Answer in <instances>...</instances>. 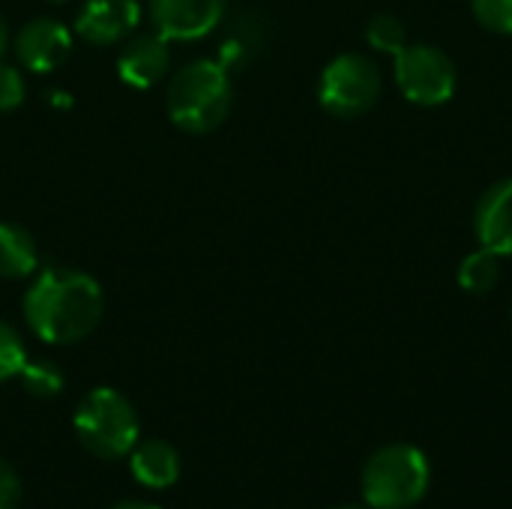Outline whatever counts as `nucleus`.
I'll return each instance as SVG.
<instances>
[{
	"instance_id": "nucleus-1",
	"label": "nucleus",
	"mask_w": 512,
	"mask_h": 509,
	"mask_svg": "<svg viewBox=\"0 0 512 509\" xmlns=\"http://www.w3.org/2000/svg\"><path fill=\"white\" fill-rule=\"evenodd\" d=\"M24 318L48 345L81 342L102 318V288L87 273L45 267L24 294Z\"/></svg>"
},
{
	"instance_id": "nucleus-2",
	"label": "nucleus",
	"mask_w": 512,
	"mask_h": 509,
	"mask_svg": "<svg viewBox=\"0 0 512 509\" xmlns=\"http://www.w3.org/2000/svg\"><path fill=\"white\" fill-rule=\"evenodd\" d=\"M231 111V78L219 60H195L168 84V114L183 132H210Z\"/></svg>"
},
{
	"instance_id": "nucleus-3",
	"label": "nucleus",
	"mask_w": 512,
	"mask_h": 509,
	"mask_svg": "<svg viewBox=\"0 0 512 509\" xmlns=\"http://www.w3.org/2000/svg\"><path fill=\"white\" fill-rule=\"evenodd\" d=\"M432 468L423 450L387 444L363 468V501L372 509H411L429 492Z\"/></svg>"
},
{
	"instance_id": "nucleus-4",
	"label": "nucleus",
	"mask_w": 512,
	"mask_h": 509,
	"mask_svg": "<svg viewBox=\"0 0 512 509\" xmlns=\"http://www.w3.org/2000/svg\"><path fill=\"white\" fill-rule=\"evenodd\" d=\"M72 429L78 444L105 462L129 456L138 444V414L129 399L111 387H96L81 399Z\"/></svg>"
},
{
	"instance_id": "nucleus-5",
	"label": "nucleus",
	"mask_w": 512,
	"mask_h": 509,
	"mask_svg": "<svg viewBox=\"0 0 512 509\" xmlns=\"http://www.w3.org/2000/svg\"><path fill=\"white\" fill-rule=\"evenodd\" d=\"M381 99V72L366 54L333 57L318 81V102L327 114L351 120L363 117Z\"/></svg>"
},
{
	"instance_id": "nucleus-6",
	"label": "nucleus",
	"mask_w": 512,
	"mask_h": 509,
	"mask_svg": "<svg viewBox=\"0 0 512 509\" xmlns=\"http://www.w3.org/2000/svg\"><path fill=\"white\" fill-rule=\"evenodd\" d=\"M396 87L411 105L435 108L453 99L459 75L453 60L435 45H405L393 63Z\"/></svg>"
},
{
	"instance_id": "nucleus-7",
	"label": "nucleus",
	"mask_w": 512,
	"mask_h": 509,
	"mask_svg": "<svg viewBox=\"0 0 512 509\" xmlns=\"http://www.w3.org/2000/svg\"><path fill=\"white\" fill-rule=\"evenodd\" d=\"M222 12L225 0H150V21L168 42H192L213 33Z\"/></svg>"
},
{
	"instance_id": "nucleus-8",
	"label": "nucleus",
	"mask_w": 512,
	"mask_h": 509,
	"mask_svg": "<svg viewBox=\"0 0 512 509\" xmlns=\"http://www.w3.org/2000/svg\"><path fill=\"white\" fill-rule=\"evenodd\" d=\"M141 21L138 0H87L75 18V33L90 45H114Z\"/></svg>"
},
{
	"instance_id": "nucleus-9",
	"label": "nucleus",
	"mask_w": 512,
	"mask_h": 509,
	"mask_svg": "<svg viewBox=\"0 0 512 509\" xmlns=\"http://www.w3.org/2000/svg\"><path fill=\"white\" fill-rule=\"evenodd\" d=\"M72 51V33L66 24L54 18H36L30 21L18 39H15V54L30 72H54Z\"/></svg>"
},
{
	"instance_id": "nucleus-10",
	"label": "nucleus",
	"mask_w": 512,
	"mask_h": 509,
	"mask_svg": "<svg viewBox=\"0 0 512 509\" xmlns=\"http://www.w3.org/2000/svg\"><path fill=\"white\" fill-rule=\"evenodd\" d=\"M474 234L483 249L495 252L498 258L512 255V177L495 183L477 204Z\"/></svg>"
},
{
	"instance_id": "nucleus-11",
	"label": "nucleus",
	"mask_w": 512,
	"mask_h": 509,
	"mask_svg": "<svg viewBox=\"0 0 512 509\" xmlns=\"http://www.w3.org/2000/svg\"><path fill=\"white\" fill-rule=\"evenodd\" d=\"M171 54H168V39H162L159 33H147V36H135L117 57V75L123 84L135 87V90H147L153 84H159L168 72Z\"/></svg>"
},
{
	"instance_id": "nucleus-12",
	"label": "nucleus",
	"mask_w": 512,
	"mask_h": 509,
	"mask_svg": "<svg viewBox=\"0 0 512 509\" xmlns=\"http://www.w3.org/2000/svg\"><path fill=\"white\" fill-rule=\"evenodd\" d=\"M129 465H132V477L147 489H168L180 477V456L165 441L135 444V450L129 453Z\"/></svg>"
},
{
	"instance_id": "nucleus-13",
	"label": "nucleus",
	"mask_w": 512,
	"mask_h": 509,
	"mask_svg": "<svg viewBox=\"0 0 512 509\" xmlns=\"http://www.w3.org/2000/svg\"><path fill=\"white\" fill-rule=\"evenodd\" d=\"M39 252L33 237L12 222H0V276L3 279H24L36 270Z\"/></svg>"
},
{
	"instance_id": "nucleus-14",
	"label": "nucleus",
	"mask_w": 512,
	"mask_h": 509,
	"mask_svg": "<svg viewBox=\"0 0 512 509\" xmlns=\"http://www.w3.org/2000/svg\"><path fill=\"white\" fill-rule=\"evenodd\" d=\"M456 279H459V288H462L465 294H474V297L489 294V291L498 285V279H501L498 255L480 246L477 252H471L468 258H462Z\"/></svg>"
},
{
	"instance_id": "nucleus-15",
	"label": "nucleus",
	"mask_w": 512,
	"mask_h": 509,
	"mask_svg": "<svg viewBox=\"0 0 512 509\" xmlns=\"http://www.w3.org/2000/svg\"><path fill=\"white\" fill-rule=\"evenodd\" d=\"M18 378L24 393H30L33 399H54L63 390V372L48 360H33V363L27 360Z\"/></svg>"
},
{
	"instance_id": "nucleus-16",
	"label": "nucleus",
	"mask_w": 512,
	"mask_h": 509,
	"mask_svg": "<svg viewBox=\"0 0 512 509\" xmlns=\"http://www.w3.org/2000/svg\"><path fill=\"white\" fill-rule=\"evenodd\" d=\"M366 42L381 54H399L408 45V30L396 15H375L366 27Z\"/></svg>"
},
{
	"instance_id": "nucleus-17",
	"label": "nucleus",
	"mask_w": 512,
	"mask_h": 509,
	"mask_svg": "<svg viewBox=\"0 0 512 509\" xmlns=\"http://www.w3.org/2000/svg\"><path fill=\"white\" fill-rule=\"evenodd\" d=\"M24 363H27V351L21 336L6 321H0V384L18 378Z\"/></svg>"
},
{
	"instance_id": "nucleus-18",
	"label": "nucleus",
	"mask_w": 512,
	"mask_h": 509,
	"mask_svg": "<svg viewBox=\"0 0 512 509\" xmlns=\"http://www.w3.org/2000/svg\"><path fill=\"white\" fill-rule=\"evenodd\" d=\"M471 6L486 30L512 36V0H474Z\"/></svg>"
},
{
	"instance_id": "nucleus-19",
	"label": "nucleus",
	"mask_w": 512,
	"mask_h": 509,
	"mask_svg": "<svg viewBox=\"0 0 512 509\" xmlns=\"http://www.w3.org/2000/svg\"><path fill=\"white\" fill-rule=\"evenodd\" d=\"M24 96H27V87H24L21 72L0 63V111L18 108V105L24 102Z\"/></svg>"
},
{
	"instance_id": "nucleus-20",
	"label": "nucleus",
	"mask_w": 512,
	"mask_h": 509,
	"mask_svg": "<svg viewBox=\"0 0 512 509\" xmlns=\"http://www.w3.org/2000/svg\"><path fill=\"white\" fill-rule=\"evenodd\" d=\"M18 504H21V480L0 459V509H18Z\"/></svg>"
},
{
	"instance_id": "nucleus-21",
	"label": "nucleus",
	"mask_w": 512,
	"mask_h": 509,
	"mask_svg": "<svg viewBox=\"0 0 512 509\" xmlns=\"http://www.w3.org/2000/svg\"><path fill=\"white\" fill-rule=\"evenodd\" d=\"M111 509H159L156 504H147V501H120V504H114Z\"/></svg>"
},
{
	"instance_id": "nucleus-22",
	"label": "nucleus",
	"mask_w": 512,
	"mask_h": 509,
	"mask_svg": "<svg viewBox=\"0 0 512 509\" xmlns=\"http://www.w3.org/2000/svg\"><path fill=\"white\" fill-rule=\"evenodd\" d=\"M51 102H54V105H63V108L72 105V99H69L66 93H51Z\"/></svg>"
},
{
	"instance_id": "nucleus-23",
	"label": "nucleus",
	"mask_w": 512,
	"mask_h": 509,
	"mask_svg": "<svg viewBox=\"0 0 512 509\" xmlns=\"http://www.w3.org/2000/svg\"><path fill=\"white\" fill-rule=\"evenodd\" d=\"M3 51H6V24L0 18V60H3Z\"/></svg>"
},
{
	"instance_id": "nucleus-24",
	"label": "nucleus",
	"mask_w": 512,
	"mask_h": 509,
	"mask_svg": "<svg viewBox=\"0 0 512 509\" xmlns=\"http://www.w3.org/2000/svg\"><path fill=\"white\" fill-rule=\"evenodd\" d=\"M339 509H372V507H357V504H348V507H339Z\"/></svg>"
}]
</instances>
